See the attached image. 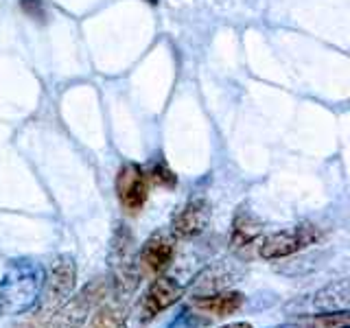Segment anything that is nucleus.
<instances>
[{
	"label": "nucleus",
	"mask_w": 350,
	"mask_h": 328,
	"mask_svg": "<svg viewBox=\"0 0 350 328\" xmlns=\"http://www.w3.org/2000/svg\"><path fill=\"white\" fill-rule=\"evenodd\" d=\"M44 287V267L33 258H11L0 278V315L16 317L33 311Z\"/></svg>",
	"instance_id": "nucleus-1"
},
{
	"label": "nucleus",
	"mask_w": 350,
	"mask_h": 328,
	"mask_svg": "<svg viewBox=\"0 0 350 328\" xmlns=\"http://www.w3.org/2000/svg\"><path fill=\"white\" fill-rule=\"evenodd\" d=\"M77 284V265L70 254H59L51 260V267L44 269V287L36 309L40 313L51 315L64 302H68L75 293Z\"/></svg>",
	"instance_id": "nucleus-2"
},
{
	"label": "nucleus",
	"mask_w": 350,
	"mask_h": 328,
	"mask_svg": "<svg viewBox=\"0 0 350 328\" xmlns=\"http://www.w3.org/2000/svg\"><path fill=\"white\" fill-rule=\"evenodd\" d=\"M342 328H348V326H342Z\"/></svg>",
	"instance_id": "nucleus-18"
},
{
	"label": "nucleus",
	"mask_w": 350,
	"mask_h": 328,
	"mask_svg": "<svg viewBox=\"0 0 350 328\" xmlns=\"http://www.w3.org/2000/svg\"><path fill=\"white\" fill-rule=\"evenodd\" d=\"M200 326H204L202 317L197 313H193L189 306H184V309L173 317L167 328H200Z\"/></svg>",
	"instance_id": "nucleus-14"
},
{
	"label": "nucleus",
	"mask_w": 350,
	"mask_h": 328,
	"mask_svg": "<svg viewBox=\"0 0 350 328\" xmlns=\"http://www.w3.org/2000/svg\"><path fill=\"white\" fill-rule=\"evenodd\" d=\"M103 284L92 282L81 293L72 295L68 302H64L57 311L49 315V322L44 328H81L88 320V315L94 311V306L103 300Z\"/></svg>",
	"instance_id": "nucleus-5"
},
{
	"label": "nucleus",
	"mask_w": 350,
	"mask_h": 328,
	"mask_svg": "<svg viewBox=\"0 0 350 328\" xmlns=\"http://www.w3.org/2000/svg\"><path fill=\"white\" fill-rule=\"evenodd\" d=\"M262 236V221L243 204L239 206L232 219V230H230V247L239 254H243L250 247L260 243Z\"/></svg>",
	"instance_id": "nucleus-9"
},
{
	"label": "nucleus",
	"mask_w": 350,
	"mask_h": 328,
	"mask_svg": "<svg viewBox=\"0 0 350 328\" xmlns=\"http://www.w3.org/2000/svg\"><path fill=\"white\" fill-rule=\"evenodd\" d=\"M88 328H127V313L120 304H103L94 311Z\"/></svg>",
	"instance_id": "nucleus-12"
},
{
	"label": "nucleus",
	"mask_w": 350,
	"mask_h": 328,
	"mask_svg": "<svg viewBox=\"0 0 350 328\" xmlns=\"http://www.w3.org/2000/svg\"><path fill=\"white\" fill-rule=\"evenodd\" d=\"M273 328H302L298 324H282V326H273Z\"/></svg>",
	"instance_id": "nucleus-16"
},
{
	"label": "nucleus",
	"mask_w": 350,
	"mask_h": 328,
	"mask_svg": "<svg viewBox=\"0 0 350 328\" xmlns=\"http://www.w3.org/2000/svg\"><path fill=\"white\" fill-rule=\"evenodd\" d=\"M116 197L127 213H140L149 197V180L136 162H125L116 175Z\"/></svg>",
	"instance_id": "nucleus-7"
},
{
	"label": "nucleus",
	"mask_w": 350,
	"mask_h": 328,
	"mask_svg": "<svg viewBox=\"0 0 350 328\" xmlns=\"http://www.w3.org/2000/svg\"><path fill=\"white\" fill-rule=\"evenodd\" d=\"M175 258V236L171 230H156L136 254V267L140 276L156 278L164 273Z\"/></svg>",
	"instance_id": "nucleus-6"
},
{
	"label": "nucleus",
	"mask_w": 350,
	"mask_h": 328,
	"mask_svg": "<svg viewBox=\"0 0 350 328\" xmlns=\"http://www.w3.org/2000/svg\"><path fill=\"white\" fill-rule=\"evenodd\" d=\"M211 223V204L204 197H193L171 219V234L175 238H195Z\"/></svg>",
	"instance_id": "nucleus-8"
},
{
	"label": "nucleus",
	"mask_w": 350,
	"mask_h": 328,
	"mask_svg": "<svg viewBox=\"0 0 350 328\" xmlns=\"http://www.w3.org/2000/svg\"><path fill=\"white\" fill-rule=\"evenodd\" d=\"M186 293V284L180 280H175L171 276H156L147 287V291L142 293L140 304H138V320L140 324L153 322L160 313L171 309L173 304H178Z\"/></svg>",
	"instance_id": "nucleus-4"
},
{
	"label": "nucleus",
	"mask_w": 350,
	"mask_h": 328,
	"mask_svg": "<svg viewBox=\"0 0 350 328\" xmlns=\"http://www.w3.org/2000/svg\"><path fill=\"white\" fill-rule=\"evenodd\" d=\"M149 3H153V5H156V3H158V0H149Z\"/></svg>",
	"instance_id": "nucleus-17"
},
{
	"label": "nucleus",
	"mask_w": 350,
	"mask_h": 328,
	"mask_svg": "<svg viewBox=\"0 0 350 328\" xmlns=\"http://www.w3.org/2000/svg\"><path fill=\"white\" fill-rule=\"evenodd\" d=\"M219 328H252L250 322H232V324H226V326H219Z\"/></svg>",
	"instance_id": "nucleus-15"
},
{
	"label": "nucleus",
	"mask_w": 350,
	"mask_h": 328,
	"mask_svg": "<svg viewBox=\"0 0 350 328\" xmlns=\"http://www.w3.org/2000/svg\"><path fill=\"white\" fill-rule=\"evenodd\" d=\"M147 173V180L149 184H156V186H164V189H173L175 184H178V178H175V173L167 167L164 162H158L153 164V167Z\"/></svg>",
	"instance_id": "nucleus-13"
},
{
	"label": "nucleus",
	"mask_w": 350,
	"mask_h": 328,
	"mask_svg": "<svg viewBox=\"0 0 350 328\" xmlns=\"http://www.w3.org/2000/svg\"><path fill=\"white\" fill-rule=\"evenodd\" d=\"M245 304V298L237 291H221V293H211V295H195L193 306L197 311L213 317H226L241 311V306Z\"/></svg>",
	"instance_id": "nucleus-11"
},
{
	"label": "nucleus",
	"mask_w": 350,
	"mask_h": 328,
	"mask_svg": "<svg viewBox=\"0 0 350 328\" xmlns=\"http://www.w3.org/2000/svg\"><path fill=\"white\" fill-rule=\"evenodd\" d=\"M322 232L313 223H298L287 230H278L269 236H265L258 243V254L265 260H278L298 254V251L315 245L320 241Z\"/></svg>",
	"instance_id": "nucleus-3"
},
{
	"label": "nucleus",
	"mask_w": 350,
	"mask_h": 328,
	"mask_svg": "<svg viewBox=\"0 0 350 328\" xmlns=\"http://www.w3.org/2000/svg\"><path fill=\"white\" fill-rule=\"evenodd\" d=\"M350 304V287L346 278H339L328 282L326 287L313 293L311 298V309L315 313H337V311H348Z\"/></svg>",
	"instance_id": "nucleus-10"
}]
</instances>
